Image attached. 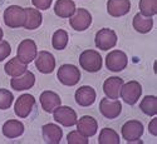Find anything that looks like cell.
I'll return each instance as SVG.
<instances>
[{
    "label": "cell",
    "mask_w": 157,
    "mask_h": 144,
    "mask_svg": "<svg viewBox=\"0 0 157 144\" xmlns=\"http://www.w3.org/2000/svg\"><path fill=\"white\" fill-rule=\"evenodd\" d=\"M4 23L9 28H23L25 23V9L18 5H10L4 11Z\"/></svg>",
    "instance_id": "7a4b0ae2"
},
{
    "label": "cell",
    "mask_w": 157,
    "mask_h": 144,
    "mask_svg": "<svg viewBox=\"0 0 157 144\" xmlns=\"http://www.w3.org/2000/svg\"><path fill=\"white\" fill-rule=\"evenodd\" d=\"M143 134V124L138 120H128L122 125V137L127 142H136Z\"/></svg>",
    "instance_id": "7c38bea8"
},
{
    "label": "cell",
    "mask_w": 157,
    "mask_h": 144,
    "mask_svg": "<svg viewBox=\"0 0 157 144\" xmlns=\"http://www.w3.org/2000/svg\"><path fill=\"white\" fill-rule=\"evenodd\" d=\"M44 142L48 144H58L63 138V130L54 123H48L42 128Z\"/></svg>",
    "instance_id": "ac0fdd59"
},
{
    "label": "cell",
    "mask_w": 157,
    "mask_h": 144,
    "mask_svg": "<svg viewBox=\"0 0 157 144\" xmlns=\"http://www.w3.org/2000/svg\"><path fill=\"white\" fill-rule=\"evenodd\" d=\"M40 104L43 109L47 112V113H53L56 108H58L60 104H62V100H60V97L54 93V91H50V90H45L40 94Z\"/></svg>",
    "instance_id": "d6986e66"
},
{
    "label": "cell",
    "mask_w": 157,
    "mask_h": 144,
    "mask_svg": "<svg viewBox=\"0 0 157 144\" xmlns=\"http://www.w3.org/2000/svg\"><path fill=\"white\" fill-rule=\"evenodd\" d=\"M43 17L42 13L34 9V8H27L25 9V23H24V29L27 30H34L42 25Z\"/></svg>",
    "instance_id": "44dd1931"
},
{
    "label": "cell",
    "mask_w": 157,
    "mask_h": 144,
    "mask_svg": "<svg viewBox=\"0 0 157 144\" xmlns=\"http://www.w3.org/2000/svg\"><path fill=\"white\" fill-rule=\"evenodd\" d=\"M3 35H4V33H3V29L0 28V40H3Z\"/></svg>",
    "instance_id": "e575fe53"
},
{
    "label": "cell",
    "mask_w": 157,
    "mask_h": 144,
    "mask_svg": "<svg viewBox=\"0 0 157 144\" xmlns=\"http://www.w3.org/2000/svg\"><path fill=\"white\" fill-rule=\"evenodd\" d=\"M131 9L129 0H108L107 3V11L111 17L120 18L126 15Z\"/></svg>",
    "instance_id": "ffe728a7"
},
{
    "label": "cell",
    "mask_w": 157,
    "mask_h": 144,
    "mask_svg": "<svg viewBox=\"0 0 157 144\" xmlns=\"http://www.w3.org/2000/svg\"><path fill=\"white\" fill-rule=\"evenodd\" d=\"M58 80L67 87H73L81 80V72L73 64H63L57 73Z\"/></svg>",
    "instance_id": "3957f363"
},
{
    "label": "cell",
    "mask_w": 157,
    "mask_h": 144,
    "mask_svg": "<svg viewBox=\"0 0 157 144\" xmlns=\"http://www.w3.org/2000/svg\"><path fill=\"white\" fill-rule=\"evenodd\" d=\"M54 120L64 127H73L77 123V113L71 107H58L53 112Z\"/></svg>",
    "instance_id": "9c48e42d"
},
{
    "label": "cell",
    "mask_w": 157,
    "mask_h": 144,
    "mask_svg": "<svg viewBox=\"0 0 157 144\" xmlns=\"http://www.w3.org/2000/svg\"><path fill=\"white\" fill-rule=\"evenodd\" d=\"M128 58L122 50H112L106 57V67L109 72H122L127 67Z\"/></svg>",
    "instance_id": "5b68a950"
},
{
    "label": "cell",
    "mask_w": 157,
    "mask_h": 144,
    "mask_svg": "<svg viewBox=\"0 0 157 144\" xmlns=\"http://www.w3.org/2000/svg\"><path fill=\"white\" fill-rule=\"evenodd\" d=\"M96 90L92 87L83 85L81 88H78L75 91V102L79 104L81 107H89L92 105L96 100Z\"/></svg>",
    "instance_id": "2e32d148"
},
{
    "label": "cell",
    "mask_w": 157,
    "mask_h": 144,
    "mask_svg": "<svg viewBox=\"0 0 157 144\" xmlns=\"http://www.w3.org/2000/svg\"><path fill=\"white\" fill-rule=\"evenodd\" d=\"M27 65H28V64L23 63L18 57H15V58H13L11 60H9V61L5 64L4 70H5V73H6L8 75L15 78V76H20L21 74H24L25 72L28 70Z\"/></svg>",
    "instance_id": "603a6c76"
},
{
    "label": "cell",
    "mask_w": 157,
    "mask_h": 144,
    "mask_svg": "<svg viewBox=\"0 0 157 144\" xmlns=\"http://www.w3.org/2000/svg\"><path fill=\"white\" fill-rule=\"evenodd\" d=\"M52 2L53 0H32L33 5L36 8V9H40V10H47L50 8L52 5Z\"/></svg>",
    "instance_id": "d6a6232c"
},
{
    "label": "cell",
    "mask_w": 157,
    "mask_h": 144,
    "mask_svg": "<svg viewBox=\"0 0 157 144\" xmlns=\"http://www.w3.org/2000/svg\"><path fill=\"white\" fill-rule=\"evenodd\" d=\"M123 85V80L120 76H109L103 83V91L109 99H118L120 91Z\"/></svg>",
    "instance_id": "e0dca14e"
},
{
    "label": "cell",
    "mask_w": 157,
    "mask_h": 144,
    "mask_svg": "<svg viewBox=\"0 0 157 144\" xmlns=\"http://www.w3.org/2000/svg\"><path fill=\"white\" fill-rule=\"evenodd\" d=\"M3 3H4V0H0V5H2Z\"/></svg>",
    "instance_id": "d590c367"
},
{
    "label": "cell",
    "mask_w": 157,
    "mask_h": 144,
    "mask_svg": "<svg viewBox=\"0 0 157 144\" xmlns=\"http://www.w3.org/2000/svg\"><path fill=\"white\" fill-rule=\"evenodd\" d=\"M17 57L25 64H29L36 58V44L32 39L23 40L17 50Z\"/></svg>",
    "instance_id": "ba28073f"
},
{
    "label": "cell",
    "mask_w": 157,
    "mask_h": 144,
    "mask_svg": "<svg viewBox=\"0 0 157 144\" xmlns=\"http://www.w3.org/2000/svg\"><path fill=\"white\" fill-rule=\"evenodd\" d=\"M35 67L43 74H50L56 69V59L49 51H40L35 58Z\"/></svg>",
    "instance_id": "4fadbf2b"
},
{
    "label": "cell",
    "mask_w": 157,
    "mask_h": 144,
    "mask_svg": "<svg viewBox=\"0 0 157 144\" xmlns=\"http://www.w3.org/2000/svg\"><path fill=\"white\" fill-rule=\"evenodd\" d=\"M141 94H142V87L136 80L127 82L126 84L123 83L120 91V97L124 100V103L129 104V105H135L137 100L141 98Z\"/></svg>",
    "instance_id": "277c9868"
},
{
    "label": "cell",
    "mask_w": 157,
    "mask_h": 144,
    "mask_svg": "<svg viewBox=\"0 0 157 144\" xmlns=\"http://www.w3.org/2000/svg\"><path fill=\"white\" fill-rule=\"evenodd\" d=\"M99 110L101 114L107 118V119H114L122 112V104L118 99L109 100L107 98H103L99 103Z\"/></svg>",
    "instance_id": "8fae6325"
},
{
    "label": "cell",
    "mask_w": 157,
    "mask_h": 144,
    "mask_svg": "<svg viewBox=\"0 0 157 144\" xmlns=\"http://www.w3.org/2000/svg\"><path fill=\"white\" fill-rule=\"evenodd\" d=\"M35 105V98L32 94H23L20 95L17 102H15V105H14V112L19 118H27L33 108Z\"/></svg>",
    "instance_id": "30bf717a"
},
{
    "label": "cell",
    "mask_w": 157,
    "mask_h": 144,
    "mask_svg": "<svg viewBox=\"0 0 157 144\" xmlns=\"http://www.w3.org/2000/svg\"><path fill=\"white\" fill-rule=\"evenodd\" d=\"M99 144H120V137L113 129L103 128L98 137Z\"/></svg>",
    "instance_id": "4316f807"
},
{
    "label": "cell",
    "mask_w": 157,
    "mask_h": 144,
    "mask_svg": "<svg viewBox=\"0 0 157 144\" xmlns=\"http://www.w3.org/2000/svg\"><path fill=\"white\" fill-rule=\"evenodd\" d=\"M11 53L10 44L6 40H0V61L6 59Z\"/></svg>",
    "instance_id": "1f68e13d"
},
{
    "label": "cell",
    "mask_w": 157,
    "mask_h": 144,
    "mask_svg": "<svg viewBox=\"0 0 157 144\" xmlns=\"http://www.w3.org/2000/svg\"><path fill=\"white\" fill-rule=\"evenodd\" d=\"M67 143L68 144H88V138L81 134L78 130L71 132L67 135Z\"/></svg>",
    "instance_id": "4dcf8cb0"
},
{
    "label": "cell",
    "mask_w": 157,
    "mask_h": 144,
    "mask_svg": "<svg viewBox=\"0 0 157 144\" xmlns=\"http://www.w3.org/2000/svg\"><path fill=\"white\" fill-rule=\"evenodd\" d=\"M140 108L146 115L155 116L157 114V97L146 95L145 98L142 99V102L140 104Z\"/></svg>",
    "instance_id": "484cf974"
},
{
    "label": "cell",
    "mask_w": 157,
    "mask_h": 144,
    "mask_svg": "<svg viewBox=\"0 0 157 144\" xmlns=\"http://www.w3.org/2000/svg\"><path fill=\"white\" fill-rule=\"evenodd\" d=\"M81 67L88 73H97L102 69V57L97 50L88 49L79 55Z\"/></svg>",
    "instance_id": "6da1fadb"
},
{
    "label": "cell",
    "mask_w": 157,
    "mask_h": 144,
    "mask_svg": "<svg viewBox=\"0 0 157 144\" xmlns=\"http://www.w3.org/2000/svg\"><path fill=\"white\" fill-rule=\"evenodd\" d=\"M77 130L81 134H83L84 137L89 138V137H93L97 133V129H98V123L94 119L93 116L90 115H83L79 120H77Z\"/></svg>",
    "instance_id": "5bb4252c"
},
{
    "label": "cell",
    "mask_w": 157,
    "mask_h": 144,
    "mask_svg": "<svg viewBox=\"0 0 157 144\" xmlns=\"http://www.w3.org/2000/svg\"><path fill=\"white\" fill-rule=\"evenodd\" d=\"M132 24H133L135 30H137L141 34H146V33L151 31V29L153 27V20H152V18L145 17V15H142L141 13H138V14L135 15Z\"/></svg>",
    "instance_id": "d4e9b609"
},
{
    "label": "cell",
    "mask_w": 157,
    "mask_h": 144,
    "mask_svg": "<svg viewBox=\"0 0 157 144\" xmlns=\"http://www.w3.org/2000/svg\"><path fill=\"white\" fill-rule=\"evenodd\" d=\"M23 133H24V124L19 120L10 119V120H6L3 125V134L9 139L18 138Z\"/></svg>",
    "instance_id": "7402d4cb"
},
{
    "label": "cell",
    "mask_w": 157,
    "mask_h": 144,
    "mask_svg": "<svg viewBox=\"0 0 157 144\" xmlns=\"http://www.w3.org/2000/svg\"><path fill=\"white\" fill-rule=\"evenodd\" d=\"M69 24L77 31L87 30L90 27V24H92V15H90V13L88 10H86L84 8L75 9L74 14L71 17Z\"/></svg>",
    "instance_id": "8992f818"
},
{
    "label": "cell",
    "mask_w": 157,
    "mask_h": 144,
    "mask_svg": "<svg viewBox=\"0 0 157 144\" xmlns=\"http://www.w3.org/2000/svg\"><path fill=\"white\" fill-rule=\"evenodd\" d=\"M96 45L99 50H109L117 44V34L112 29L103 28L96 34Z\"/></svg>",
    "instance_id": "52a82bcc"
},
{
    "label": "cell",
    "mask_w": 157,
    "mask_h": 144,
    "mask_svg": "<svg viewBox=\"0 0 157 144\" xmlns=\"http://www.w3.org/2000/svg\"><path fill=\"white\" fill-rule=\"evenodd\" d=\"M75 11V4L73 0H57L54 5V13L59 18H71Z\"/></svg>",
    "instance_id": "cb8c5ba5"
},
{
    "label": "cell",
    "mask_w": 157,
    "mask_h": 144,
    "mask_svg": "<svg viewBox=\"0 0 157 144\" xmlns=\"http://www.w3.org/2000/svg\"><path fill=\"white\" fill-rule=\"evenodd\" d=\"M141 14L152 18L157 14V0H140Z\"/></svg>",
    "instance_id": "f1b7e54d"
},
{
    "label": "cell",
    "mask_w": 157,
    "mask_h": 144,
    "mask_svg": "<svg viewBox=\"0 0 157 144\" xmlns=\"http://www.w3.org/2000/svg\"><path fill=\"white\" fill-rule=\"evenodd\" d=\"M148 130H150V133L152 135H157V119L155 118V119L151 120V123L148 124Z\"/></svg>",
    "instance_id": "836d02e7"
},
{
    "label": "cell",
    "mask_w": 157,
    "mask_h": 144,
    "mask_svg": "<svg viewBox=\"0 0 157 144\" xmlns=\"http://www.w3.org/2000/svg\"><path fill=\"white\" fill-rule=\"evenodd\" d=\"M14 102V95L6 89H0V109H9Z\"/></svg>",
    "instance_id": "f546056e"
},
{
    "label": "cell",
    "mask_w": 157,
    "mask_h": 144,
    "mask_svg": "<svg viewBox=\"0 0 157 144\" xmlns=\"http://www.w3.org/2000/svg\"><path fill=\"white\" fill-rule=\"evenodd\" d=\"M68 44V33L63 30V29H59L57 30L53 36H52V45L56 50H63Z\"/></svg>",
    "instance_id": "83f0119b"
},
{
    "label": "cell",
    "mask_w": 157,
    "mask_h": 144,
    "mask_svg": "<svg viewBox=\"0 0 157 144\" xmlns=\"http://www.w3.org/2000/svg\"><path fill=\"white\" fill-rule=\"evenodd\" d=\"M34 83H35V75L32 72L27 70L20 76L13 78V79L10 80V87L14 90L21 91V90H28V89L33 88Z\"/></svg>",
    "instance_id": "9a60e30c"
}]
</instances>
